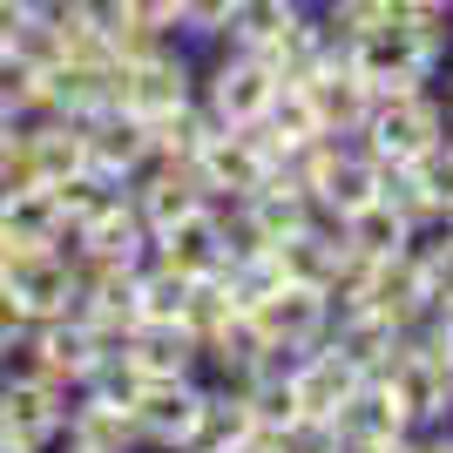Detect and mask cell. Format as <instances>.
Listing matches in <instances>:
<instances>
[{
    "instance_id": "cell-1",
    "label": "cell",
    "mask_w": 453,
    "mask_h": 453,
    "mask_svg": "<svg viewBox=\"0 0 453 453\" xmlns=\"http://www.w3.org/2000/svg\"><path fill=\"white\" fill-rule=\"evenodd\" d=\"M271 95H278V75L265 55H250V48H203L196 55V102L210 109L217 129H250L271 109Z\"/></svg>"
},
{
    "instance_id": "cell-2",
    "label": "cell",
    "mask_w": 453,
    "mask_h": 453,
    "mask_svg": "<svg viewBox=\"0 0 453 453\" xmlns=\"http://www.w3.org/2000/svg\"><path fill=\"white\" fill-rule=\"evenodd\" d=\"M183 102H196V48L156 41L135 61H115V109L156 122V115L183 109Z\"/></svg>"
},
{
    "instance_id": "cell-3",
    "label": "cell",
    "mask_w": 453,
    "mask_h": 453,
    "mask_svg": "<svg viewBox=\"0 0 453 453\" xmlns=\"http://www.w3.org/2000/svg\"><path fill=\"white\" fill-rule=\"evenodd\" d=\"M440 135H447V109H440V95L434 88H393V95H379V102H372L359 142H365L372 163H419Z\"/></svg>"
},
{
    "instance_id": "cell-4",
    "label": "cell",
    "mask_w": 453,
    "mask_h": 453,
    "mask_svg": "<svg viewBox=\"0 0 453 453\" xmlns=\"http://www.w3.org/2000/svg\"><path fill=\"white\" fill-rule=\"evenodd\" d=\"M68 386H48L35 372H14L0 379V447L14 453H55L61 447V426H68Z\"/></svg>"
},
{
    "instance_id": "cell-5",
    "label": "cell",
    "mask_w": 453,
    "mask_h": 453,
    "mask_svg": "<svg viewBox=\"0 0 453 453\" xmlns=\"http://www.w3.org/2000/svg\"><path fill=\"white\" fill-rule=\"evenodd\" d=\"M196 406H203V379H135L129 419H135L142 453H189Z\"/></svg>"
},
{
    "instance_id": "cell-6",
    "label": "cell",
    "mask_w": 453,
    "mask_h": 453,
    "mask_svg": "<svg viewBox=\"0 0 453 453\" xmlns=\"http://www.w3.org/2000/svg\"><path fill=\"white\" fill-rule=\"evenodd\" d=\"M244 319L257 325V339H265L271 352H311V345H325V332H332V298H325L319 284L284 278L271 298L250 304Z\"/></svg>"
},
{
    "instance_id": "cell-7",
    "label": "cell",
    "mask_w": 453,
    "mask_h": 453,
    "mask_svg": "<svg viewBox=\"0 0 453 453\" xmlns=\"http://www.w3.org/2000/svg\"><path fill=\"white\" fill-rule=\"evenodd\" d=\"M271 170H278V163H271V156L250 142V129H217L203 150L189 156V176H196V189H203V203L250 196V189H265Z\"/></svg>"
},
{
    "instance_id": "cell-8",
    "label": "cell",
    "mask_w": 453,
    "mask_h": 453,
    "mask_svg": "<svg viewBox=\"0 0 453 453\" xmlns=\"http://www.w3.org/2000/svg\"><path fill=\"white\" fill-rule=\"evenodd\" d=\"M61 453H142V440H135V419H129V393L81 386V393L68 399Z\"/></svg>"
},
{
    "instance_id": "cell-9",
    "label": "cell",
    "mask_w": 453,
    "mask_h": 453,
    "mask_svg": "<svg viewBox=\"0 0 453 453\" xmlns=\"http://www.w3.org/2000/svg\"><path fill=\"white\" fill-rule=\"evenodd\" d=\"M7 291H14L20 304H27V319H68L81 304V284H75V257L68 250H48V244H35V250H20L14 265H7Z\"/></svg>"
},
{
    "instance_id": "cell-10",
    "label": "cell",
    "mask_w": 453,
    "mask_h": 453,
    "mask_svg": "<svg viewBox=\"0 0 453 453\" xmlns=\"http://www.w3.org/2000/svg\"><path fill=\"white\" fill-rule=\"evenodd\" d=\"M379 379L393 386V399L406 406L413 426H447V419H453V365L434 359V352H419L413 339L393 352V365H386Z\"/></svg>"
},
{
    "instance_id": "cell-11",
    "label": "cell",
    "mask_w": 453,
    "mask_h": 453,
    "mask_svg": "<svg viewBox=\"0 0 453 453\" xmlns=\"http://www.w3.org/2000/svg\"><path fill=\"white\" fill-rule=\"evenodd\" d=\"M359 386H365V372L345 359L332 339L291 359V399H298V413H304V419H339V406L359 393Z\"/></svg>"
},
{
    "instance_id": "cell-12",
    "label": "cell",
    "mask_w": 453,
    "mask_h": 453,
    "mask_svg": "<svg viewBox=\"0 0 453 453\" xmlns=\"http://www.w3.org/2000/svg\"><path fill=\"white\" fill-rule=\"evenodd\" d=\"M150 257L156 265H170L176 278H217L230 265V244H224V224H217V210H189L176 217L170 230H156L150 237Z\"/></svg>"
},
{
    "instance_id": "cell-13",
    "label": "cell",
    "mask_w": 453,
    "mask_h": 453,
    "mask_svg": "<svg viewBox=\"0 0 453 453\" xmlns=\"http://www.w3.org/2000/svg\"><path fill=\"white\" fill-rule=\"evenodd\" d=\"M81 150H88V170L115 176V183L129 189V176L150 163V122L109 102L102 115H88V122H81Z\"/></svg>"
},
{
    "instance_id": "cell-14",
    "label": "cell",
    "mask_w": 453,
    "mask_h": 453,
    "mask_svg": "<svg viewBox=\"0 0 453 453\" xmlns=\"http://www.w3.org/2000/svg\"><path fill=\"white\" fill-rule=\"evenodd\" d=\"M129 210L142 217V230L156 237V230H170L176 217L203 210V189H196L189 163H163V156H150V163L129 176Z\"/></svg>"
},
{
    "instance_id": "cell-15",
    "label": "cell",
    "mask_w": 453,
    "mask_h": 453,
    "mask_svg": "<svg viewBox=\"0 0 453 453\" xmlns=\"http://www.w3.org/2000/svg\"><path fill=\"white\" fill-rule=\"evenodd\" d=\"M122 359H129L135 379H203V352L176 319H135Z\"/></svg>"
},
{
    "instance_id": "cell-16",
    "label": "cell",
    "mask_w": 453,
    "mask_h": 453,
    "mask_svg": "<svg viewBox=\"0 0 453 453\" xmlns=\"http://www.w3.org/2000/svg\"><path fill=\"white\" fill-rule=\"evenodd\" d=\"M298 88L311 95V109H319V129H325V135H359L365 115H372V102H379V95L352 75V61H332V68H319V75L298 81Z\"/></svg>"
},
{
    "instance_id": "cell-17",
    "label": "cell",
    "mask_w": 453,
    "mask_h": 453,
    "mask_svg": "<svg viewBox=\"0 0 453 453\" xmlns=\"http://www.w3.org/2000/svg\"><path fill=\"white\" fill-rule=\"evenodd\" d=\"M0 237L20 250H61V203H55V183H7L0 189Z\"/></svg>"
},
{
    "instance_id": "cell-18",
    "label": "cell",
    "mask_w": 453,
    "mask_h": 453,
    "mask_svg": "<svg viewBox=\"0 0 453 453\" xmlns=\"http://www.w3.org/2000/svg\"><path fill=\"white\" fill-rule=\"evenodd\" d=\"M142 250H150V230H142V217L129 210V196L115 210H102L95 224L75 230V257L81 265H142Z\"/></svg>"
},
{
    "instance_id": "cell-19",
    "label": "cell",
    "mask_w": 453,
    "mask_h": 453,
    "mask_svg": "<svg viewBox=\"0 0 453 453\" xmlns=\"http://www.w3.org/2000/svg\"><path fill=\"white\" fill-rule=\"evenodd\" d=\"M325 339L339 345V352H345L352 365H359L365 379H379L386 365H393V352L406 345V339L393 332V325L379 319V311H365V304H352V311H332V332H325Z\"/></svg>"
},
{
    "instance_id": "cell-20",
    "label": "cell",
    "mask_w": 453,
    "mask_h": 453,
    "mask_svg": "<svg viewBox=\"0 0 453 453\" xmlns=\"http://www.w3.org/2000/svg\"><path fill=\"white\" fill-rule=\"evenodd\" d=\"M413 237H419V230L406 224L386 196H372V203H359V210H345V244L359 250V257H372V265L406 257V250H413Z\"/></svg>"
},
{
    "instance_id": "cell-21",
    "label": "cell",
    "mask_w": 453,
    "mask_h": 453,
    "mask_svg": "<svg viewBox=\"0 0 453 453\" xmlns=\"http://www.w3.org/2000/svg\"><path fill=\"white\" fill-rule=\"evenodd\" d=\"M244 434H257L250 406L237 399V386H210L203 379V406H196V434H189V453H224Z\"/></svg>"
},
{
    "instance_id": "cell-22",
    "label": "cell",
    "mask_w": 453,
    "mask_h": 453,
    "mask_svg": "<svg viewBox=\"0 0 453 453\" xmlns=\"http://www.w3.org/2000/svg\"><path fill=\"white\" fill-rule=\"evenodd\" d=\"M304 14V0H230V27H224V48H250L265 55L271 41Z\"/></svg>"
},
{
    "instance_id": "cell-23",
    "label": "cell",
    "mask_w": 453,
    "mask_h": 453,
    "mask_svg": "<svg viewBox=\"0 0 453 453\" xmlns=\"http://www.w3.org/2000/svg\"><path fill=\"white\" fill-rule=\"evenodd\" d=\"M210 135H217L210 109H203V102H183V109H170V115H156V122H150V156H163V163H189Z\"/></svg>"
},
{
    "instance_id": "cell-24",
    "label": "cell",
    "mask_w": 453,
    "mask_h": 453,
    "mask_svg": "<svg viewBox=\"0 0 453 453\" xmlns=\"http://www.w3.org/2000/svg\"><path fill=\"white\" fill-rule=\"evenodd\" d=\"M122 196H129V189L115 183V176H102V170H88V163H81L75 176H61L55 183V203H61V224H95V217H102V210H115L122 203Z\"/></svg>"
},
{
    "instance_id": "cell-25",
    "label": "cell",
    "mask_w": 453,
    "mask_h": 453,
    "mask_svg": "<svg viewBox=\"0 0 453 453\" xmlns=\"http://www.w3.org/2000/svg\"><path fill=\"white\" fill-rule=\"evenodd\" d=\"M224 27H230V0H176V41L183 48H224Z\"/></svg>"
},
{
    "instance_id": "cell-26",
    "label": "cell",
    "mask_w": 453,
    "mask_h": 453,
    "mask_svg": "<svg viewBox=\"0 0 453 453\" xmlns=\"http://www.w3.org/2000/svg\"><path fill=\"white\" fill-rule=\"evenodd\" d=\"M413 170H419V189L434 196L440 224H447V217H453V129L440 135V142H434V150H426V156H419Z\"/></svg>"
},
{
    "instance_id": "cell-27",
    "label": "cell",
    "mask_w": 453,
    "mask_h": 453,
    "mask_svg": "<svg viewBox=\"0 0 453 453\" xmlns=\"http://www.w3.org/2000/svg\"><path fill=\"white\" fill-rule=\"evenodd\" d=\"M271 447L278 453H339V434H332V419H291V426H278L271 434Z\"/></svg>"
},
{
    "instance_id": "cell-28",
    "label": "cell",
    "mask_w": 453,
    "mask_h": 453,
    "mask_svg": "<svg viewBox=\"0 0 453 453\" xmlns=\"http://www.w3.org/2000/svg\"><path fill=\"white\" fill-rule=\"evenodd\" d=\"M109 14L142 35H176V0H109Z\"/></svg>"
},
{
    "instance_id": "cell-29",
    "label": "cell",
    "mask_w": 453,
    "mask_h": 453,
    "mask_svg": "<svg viewBox=\"0 0 453 453\" xmlns=\"http://www.w3.org/2000/svg\"><path fill=\"white\" fill-rule=\"evenodd\" d=\"M27 332H35V319H27V304H20L14 291L0 284V359H7V352H14V345L27 339Z\"/></svg>"
},
{
    "instance_id": "cell-30",
    "label": "cell",
    "mask_w": 453,
    "mask_h": 453,
    "mask_svg": "<svg viewBox=\"0 0 453 453\" xmlns=\"http://www.w3.org/2000/svg\"><path fill=\"white\" fill-rule=\"evenodd\" d=\"M413 453H453V426H419Z\"/></svg>"
},
{
    "instance_id": "cell-31",
    "label": "cell",
    "mask_w": 453,
    "mask_h": 453,
    "mask_svg": "<svg viewBox=\"0 0 453 453\" xmlns=\"http://www.w3.org/2000/svg\"><path fill=\"white\" fill-rule=\"evenodd\" d=\"M434 95H440V109H447V129H453V61L434 75Z\"/></svg>"
},
{
    "instance_id": "cell-32",
    "label": "cell",
    "mask_w": 453,
    "mask_h": 453,
    "mask_svg": "<svg viewBox=\"0 0 453 453\" xmlns=\"http://www.w3.org/2000/svg\"><path fill=\"white\" fill-rule=\"evenodd\" d=\"M224 453H278V447H271V434H244L237 447H224Z\"/></svg>"
},
{
    "instance_id": "cell-33",
    "label": "cell",
    "mask_w": 453,
    "mask_h": 453,
    "mask_svg": "<svg viewBox=\"0 0 453 453\" xmlns=\"http://www.w3.org/2000/svg\"><path fill=\"white\" fill-rule=\"evenodd\" d=\"M372 453H413V434H406V440H386V447H372Z\"/></svg>"
},
{
    "instance_id": "cell-34",
    "label": "cell",
    "mask_w": 453,
    "mask_h": 453,
    "mask_svg": "<svg viewBox=\"0 0 453 453\" xmlns=\"http://www.w3.org/2000/svg\"><path fill=\"white\" fill-rule=\"evenodd\" d=\"M434 7H453V0H434Z\"/></svg>"
},
{
    "instance_id": "cell-35",
    "label": "cell",
    "mask_w": 453,
    "mask_h": 453,
    "mask_svg": "<svg viewBox=\"0 0 453 453\" xmlns=\"http://www.w3.org/2000/svg\"><path fill=\"white\" fill-rule=\"evenodd\" d=\"M0 379H7V359H0Z\"/></svg>"
},
{
    "instance_id": "cell-36",
    "label": "cell",
    "mask_w": 453,
    "mask_h": 453,
    "mask_svg": "<svg viewBox=\"0 0 453 453\" xmlns=\"http://www.w3.org/2000/svg\"><path fill=\"white\" fill-rule=\"evenodd\" d=\"M102 7H109V0H102Z\"/></svg>"
},
{
    "instance_id": "cell-37",
    "label": "cell",
    "mask_w": 453,
    "mask_h": 453,
    "mask_svg": "<svg viewBox=\"0 0 453 453\" xmlns=\"http://www.w3.org/2000/svg\"><path fill=\"white\" fill-rule=\"evenodd\" d=\"M447 426H453V419H447Z\"/></svg>"
},
{
    "instance_id": "cell-38",
    "label": "cell",
    "mask_w": 453,
    "mask_h": 453,
    "mask_svg": "<svg viewBox=\"0 0 453 453\" xmlns=\"http://www.w3.org/2000/svg\"><path fill=\"white\" fill-rule=\"evenodd\" d=\"M55 453H61V447H55Z\"/></svg>"
}]
</instances>
